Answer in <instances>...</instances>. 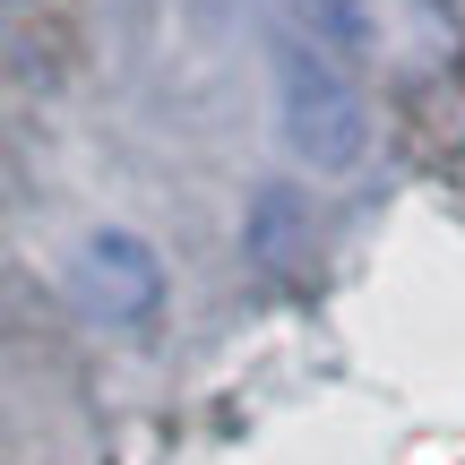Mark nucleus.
I'll return each instance as SVG.
<instances>
[{
  "label": "nucleus",
  "mask_w": 465,
  "mask_h": 465,
  "mask_svg": "<svg viewBox=\"0 0 465 465\" xmlns=\"http://www.w3.org/2000/svg\"><path fill=\"white\" fill-rule=\"evenodd\" d=\"M276 121H284L293 164H311V173H345V164H362V147H371L362 86H353V69H345L336 44H302V35L276 44Z\"/></svg>",
  "instance_id": "f257e3e1"
},
{
  "label": "nucleus",
  "mask_w": 465,
  "mask_h": 465,
  "mask_svg": "<svg viewBox=\"0 0 465 465\" xmlns=\"http://www.w3.org/2000/svg\"><path fill=\"white\" fill-rule=\"evenodd\" d=\"M328 44L388 78H431L465 52V26L449 0H328Z\"/></svg>",
  "instance_id": "f03ea898"
},
{
  "label": "nucleus",
  "mask_w": 465,
  "mask_h": 465,
  "mask_svg": "<svg viewBox=\"0 0 465 465\" xmlns=\"http://www.w3.org/2000/svg\"><path fill=\"white\" fill-rule=\"evenodd\" d=\"M69 293L95 319H113V328H138L164 302V267H155V250L138 232H86L78 267H69Z\"/></svg>",
  "instance_id": "7ed1b4c3"
}]
</instances>
